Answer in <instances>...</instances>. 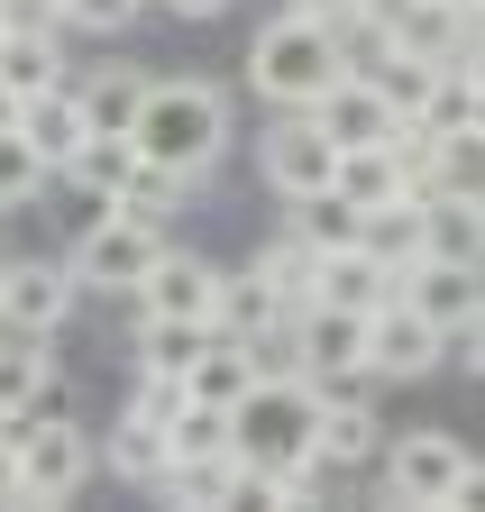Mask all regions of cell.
Returning <instances> with one entry per match:
<instances>
[{
  "label": "cell",
  "mask_w": 485,
  "mask_h": 512,
  "mask_svg": "<svg viewBox=\"0 0 485 512\" xmlns=\"http://www.w3.org/2000/svg\"><path fill=\"white\" fill-rule=\"evenodd\" d=\"M129 147H138V165H156V174L202 183V174L220 165V147H229V92L202 83V74L147 83V101H138V119H129Z\"/></svg>",
  "instance_id": "cell-1"
},
{
  "label": "cell",
  "mask_w": 485,
  "mask_h": 512,
  "mask_svg": "<svg viewBox=\"0 0 485 512\" xmlns=\"http://www.w3.org/2000/svg\"><path fill=\"white\" fill-rule=\"evenodd\" d=\"M312 421H321V384L312 375H257L229 403V467L257 476H312Z\"/></svg>",
  "instance_id": "cell-2"
},
{
  "label": "cell",
  "mask_w": 485,
  "mask_h": 512,
  "mask_svg": "<svg viewBox=\"0 0 485 512\" xmlns=\"http://www.w3.org/2000/svg\"><path fill=\"white\" fill-rule=\"evenodd\" d=\"M339 74H348V55H339V28H330V19H293V10H284V19H266V28L248 37V92L275 101L284 119L312 110Z\"/></svg>",
  "instance_id": "cell-3"
},
{
  "label": "cell",
  "mask_w": 485,
  "mask_h": 512,
  "mask_svg": "<svg viewBox=\"0 0 485 512\" xmlns=\"http://www.w3.org/2000/svg\"><path fill=\"white\" fill-rule=\"evenodd\" d=\"M385 503L412 512V503H476V448L449 439V430H403L385 448Z\"/></svg>",
  "instance_id": "cell-4"
},
{
  "label": "cell",
  "mask_w": 485,
  "mask_h": 512,
  "mask_svg": "<svg viewBox=\"0 0 485 512\" xmlns=\"http://www.w3.org/2000/svg\"><path fill=\"white\" fill-rule=\"evenodd\" d=\"M156 256H165V229H156V220H129V211H110V220L74 229V256H65V275H74V293H138Z\"/></svg>",
  "instance_id": "cell-5"
},
{
  "label": "cell",
  "mask_w": 485,
  "mask_h": 512,
  "mask_svg": "<svg viewBox=\"0 0 485 512\" xmlns=\"http://www.w3.org/2000/svg\"><path fill=\"white\" fill-rule=\"evenodd\" d=\"M74 302L65 256H0V339H55Z\"/></svg>",
  "instance_id": "cell-6"
},
{
  "label": "cell",
  "mask_w": 485,
  "mask_h": 512,
  "mask_svg": "<svg viewBox=\"0 0 485 512\" xmlns=\"http://www.w3.org/2000/svg\"><path fill=\"white\" fill-rule=\"evenodd\" d=\"M0 439H10V458H19V494H65L74 503V485L92 476V439L65 412H28V421H10Z\"/></svg>",
  "instance_id": "cell-7"
},
{
  "label": "cell",
  "mask_w": 485,
  "mask_h": 512,
  "mask_svg": "<svg viewBox=\"0 0 485 512\" xmlns=\"http://www.w3.org/2000/svg\"><path fill=\"white\" fill-rule=\"evenodd\" d=\"M257 174L275 183V202H284V211H293V202H321V192H330V174H339V147H330L321 128L293 110V119H275V128H266Z\"/></svg>",
  "instance_id": "cell-8"
},
{
  "label": "cell",
  "mask_w": 485,
  "mask_h": 512,
  "mask_svg": "<svg viewBox=\"0 0 485 512\" xmlns=\"http://www.w3.org/2000/svg\"><path fill=\"white\" fill-rule=\"evenodd\" d=\"M293 366L321 384V394H348L357 375H367V320L357 311H293Z\"/></svg>",
  "instance_id": "cell-9"
},
{
  "label": "cell",
  "mask_w": 485,
  "mask_h": 512,
  "mask_svg": "<svg viewBox=\"0 0 485 512\" xmlns=\"http://www.w3.org/2000/svg\"><path fill=\"white\" fill-rule=\"evenodd\" d=\"M394 302L412 320H431V330H467V320H485V293H476V266H431V256H412V266L394 275Z\"/></svg>",
  "instance_id": "cell-10"
},
{
  "label": "cell",
  "mask_w": 485,
  "mask_h": 512,
  "mask_svg": "<svg viewBox=\"0 0 485 512\" xmlns=\"http://www.w3.org/2000/svg\"><path fill=\"white\" fill-rule=\"evenodd\" d=\"M376 448H385L376 403L321 394V421H312V476H357V467H376Z\"/></svg>",
  "instance_id": "cell-11"
},
{
  "label": "cell",
  "mask_w": 485,
  "mask_h": 512,
  "mask_svg": "<svg viewBox=\"0 0 485 512\" xmlns=\"http://www.w3.org/2000/svg\"><path fill=\"white\" fill-rule=\"evenodd\" d=\"M211 284H220L211 256H193V247L165 238V256H156L147 284H138V311L147 320H202V330H211Z\"/></svg>",
  "instance_id": "cell-12"
},
{
  "label": "cell",
  "mask_w": 485,
  "mask_h": 512,
  "mask_svg": "<svg viewBox=\"0 0 485 512\" xmlns=\"http://www.w3.org/2000/svg\"><path fill=\"white\" fill-rule=\"evenodd\" d=\"M302 119H312L339 156H357V147H385V138H394V110L376 101V83H367V74H339V83H330L312 110H302Z\"/></svg>",
  "instance_id": "cell-13"
},
{
  "label": "cell",
  "mask_w": 485,
  "mask_h": 512,
  "mask_svg": "<svg viewBox=\"0 0 485 512\" xmlns=\"http://www.w3.org/2000/svg\"><path fill=\"white\" fill-rule=\"evenodd\" d=\"M431 366H449V357H440V330H431V320H412L403 302H385V311L367 320V375L412 384V375H431Z\"/></svg>",
  "instance_id": "cell-14"
},
{
  "label": "cell",
  "mask_w": 485,
  "mask_h": 512,
  "mask_svg": "<svg viewBox=\"0 0 485 512\" xmlns=\"http://www.w3.org/2000/svg\"><path fill=\"white\" fill-rule=\"evenodd\" d=\"M147 64H129V55H110V64H92L83 83H65L74 92V110H83V128L92 138H129V119H138V101H147Z\"/></svg>",
  "instance_id": "cell-15"
},
{
  "label": "cell",
  "mask_w": 485,
  "mask_h": 512,
  "mask_svg": "<svg viewBox=\"0 0 485 512\" xmlns=\"http://www.w3.org/2000/svg\"><path fill=\"white\" fill-rule=\"evenodd\" d=\"M312 302L321 311H357V320H376L394 302V266H376V256H357V247H321V266H312Z\"/></svg>",
  "instance_id": "cell-16"
},
{
  "label": "cell",
  "mask_w": 485,
  "mask_h": 512,
  "mask_svg": "<svg viewBox=\"0 0 485 512\" xmlns=\"http://www.w3.org/2000/svg\"><path fill=\"white\" fill-rule=\"evenodd\" d=\"M10 128H19V147H28V156H37L46 174H65V165H74V147L92 138L65 83H55V92H37V101H19V119H10Z\"/></svg>",
  "instance_id": "cell-17"
},
{
  "label": "cell",
  "mask_w": 485,
  "mask_h": 512,
  "mask_svg": "<svg viewBox=\"0 0 485 512\" xmlns=\"http://www.w3.org/2000/svg\"><path fill=\"white\" fill-rule=\"evenodd\" d=\"M421 256L431 266H476L485 256V202L476 192H431L421 202Z\"/></svg>",
  "instance_id": "cell-18"
},
{
  "label": "cell",
  "mask_w": 485,
  "mask_h": 512,
  "mask_svg": "<svg viewBox=\"0 0 485 512\" xmlns=\"http://www.w3.org/2000/svg\"><path fill=\"white\" fill-rule=\"evenodd\" d=\"M55 412V339H0V421Z\"/></svg>",
  "instance_id": "cell-19"
},
{
  "label": "cell",
  "mask_w": 485,
  "mask_h": 512,
  "mask_svg": "<svg viewBox=\"0 0 485 512\" xmlns=\"http://www.w3.org/2000/svg\"><path fill=\"white\" fill-rule=\"evenodd\" d=\"M55 83H74L65 74V37H55V28H10V37H0V92H10V101H37Z\"/></svg>",
  "instance_id": "cell-20"
},
{
  "label": "cell",
  "mask_w": 485,
  "mask_h": 512,
  "mask_svg": "<svg viewBox=\"0 0 485 512\" xmlns=\"http://www.w3.org/2000/svg\"><path fill=\"white\" fill-rule=\"evenodd\" d=\"M101 476H119V485H138V494H156L165 503V430H147L138 412H119L110 421V439H101Z\"/></svg>",
  "instance_id": "cell-21"
},
{
  "label": "cell",
  "mask_w": 485,
  "mask_h": 512,
  "mask_svg": "<svg viewBox=\"0 0 485 512\" xmlns=\"http://www.w3.org/2000/svg\"><path fill=\"white\" fill-rule=\"evenodd\" d=\"M275 320H284V302L266 293L257 266H238V275L211 284V339H257V330H275Z\"/></svg>",
  "instance_id": "cell-22"
},
{
  "label": "cell",
  "mask_w": 485,
  "mask_h": 512,
  "mask_svg": "<svg viewBox=\"0 0 485 512\" xmlns=\"http://www.w3.org/2000/svg\"><path fill=\"white\" fill-rule=\"evenodd\" d=\"M330 202H348V211H385V202H421V192L403 183V165H394L385 147H357V156H339V174H330Z\"/></svg>",
  "instance_id": "cell-23"
},
{
  "label": "cell",
  "mask_w": 485,
  "mask_h": 512,
  "mask_svg": "<svg viewBox=\"0 0 485 512\" xmlns=\"http://www.w3.org/2000/svg\"><path fill=\"white\" fill-rule=\"evenodd\" d=\"M248 384H257L248 348H238V339H211V348L184 366V403H202V412H229L238 394H248Z\"/></svg>",
  "instance_id": "cell-24"
},
{
  "label": "cell",
  "mask_w": 485,
  "mask_h": 512,
  "mask_svg": "<svg viewBox=\"0 0 485 512\" xmlns=\"http://www.w3.org/2000/svg\"><path fill=\"white\" fill-rule=\"evenodd\" d=\"M412 128H431V138H476L485 128V92H476V74H431V92H421V110H412Z\"/></svg>",
  "instance_id": "cell-25"
},
{
  "label": "cell",
  "mask_w": 485,
  "mask_h": 512,
  "mask_svg": "<svg viewBox=\"0 0 485 512\" xmlns=\"http://www.w3.org/2000/svg\"><path fill=\"white\" fill-rule=\"evenodd\" d=\"M348 247L357 256H376V266H412L421 256V202H385V211H357V229H348Z\"/></svg>",
  "instance_id": "cell-26"
},
{
  "label": "cell",
  "mask_w": 485,
  "mask_h": 512,
  "mask_svg": "<svg viewBox=\"0 0 485 512\" xmlns=\"http://www.w3.org/2000/svg\"><path fill=\"white\" fill-rule=\"evenodd\" d=\"M202 348H211L202 320H138V375H156V384H184V366Z\"/></svg>",
  "instance_id": "cell-27"
},
{
  "label": "cell",
  "mask_w": 485,
  "mask_h": 512,
  "mask_svg": "<svg viewBox=\"0 0 485 512\" xmlns=\"http://www.w3.org/2000/svg\"><path fill=\"white\" fill-rule=\"evenodd\" d=\"M165 467H229V412L184 403L165 421Z\"/></svg>",
  "instance_id": "cell-28"
},
{
  "label": "cell",
  "mask_w": 485,
  "mask_h": 512,
  "mask_svg": "<svg viewBox=\"0 0 485 512\" xmlns=\"http://www.w3.org/2000/svg\"><path fill=\"white\" fill-rule=\"evenodd\" d=\"M193 192H202V183H184V174H156V165H138L129 183L110 192V211H129V220H156V229H165V211H184Z\"/></svg>",
  "instance_id": "cell-29"
},
{
  "label": "cell",
  "mask_w": 485,
  "mask_h": 512,
  "mask_svg": "<svg viewBox=\"0 0 485 512\" xmlns=\"http://www.w3.org/2000/svg\"><path fill=\"white\" fill-rule=\"evenodd\" d=\"M129 174H138V147H129V138H83V147H74V165L55 174V183H83V192H119Z\"/></svg>",
  "instance_id": "cell-30"
},
{
  "label": "cell",
  "mask_w": 485,
  "mask_h": 512,
  "mask_svg": "<svg viewBox=\"0 0 485 512\" xmlns=\"http://www.w3.org/2000/svg\"><path fill=\"white\" fill-rule=\"evenodd\" d=\"M55 174L19 147V128H0V211H19V202H37V192H46Z\"/></svg>",
  "instance_id": "cell-31"
},
{
  "label": "cell",
  "mask_w": 485,
  "mask_h": 512,
  "mask_svg": "<svg viewBox=\"0 0 485 512\" xmlns=\"http://www.w3.org/2000/svg\"><path fill=\"white\" fill-rule=\"evenodd\" d=\"M138 19V0H55V37H74V28H92V37H119Z\"/></svg>",
  "instance_id": "cell-32"
},
{
  "label": "cell",
  "mask_w": 485,
  "mask_h": 512,
  "mask_svg": "<svg viewBox=\"0 0 485 512\" xmlns=\"http://www.w3.org/2000/svg\"><path fill=\"white\" fill-rule=\"evenodd\" d=\"M275 503H284V476L229 467V485H220V503H211V512H275Z\"/></svg>",
  "instance_id": "cell-33"
},
{
  "label": "cell",
  "mask_w": 485,
  "mask_h": 512,
  "mask_svg": "<svg viewBox=\"0 0 485 512\" xmlns=\"http://www.w3.org/2000/svg\"><path fill=\"white\" fill-rule=\"evenodd\" d=\"M129 412H138L147 430H165L174 412H184V384H156V375H138V394H129Z\"/></svg>",
  "instance_id": "cell-34"
},
{
  "label": "cell",
  "mask_w": 485,
  "mask_h": 512,
  "mask_svg": "<svg viewBox=\"0 0 485 512\" xmlns=\"http://www.w3.org/2000/svg\"><path fill=\"white\" fill-rule=\"evenodd\" d=\"M284 10H293V19H330V28H339V19L367 10V0H284Z\"/></svg>",
  "instance_id": "cell-35"
},
{
  "label": "cell",
  "mask_w": 485,
  "mask_h": 512,
  "mask_svg": "<svg viewBox=\"0 0 485 512\" xmlns=\"http://www.w3.org/2000/svg\"><path fill=\"white\" fill-rule=\"evenodd\" d=\"M0 512H74V503H65V494H10Z\"/></svg>",
  "instance_id": "cell-36"
},
{
  "label": "cell",
  "mask_w": 485,
  "mask_h": 512,
  "mask_svg": "<svg viewBox=\"0 0 485 512\" xmlns=\"http://www.w3.org/2000/svg\"><path fill=\"white\" fill-rule=\"evenodd\" d=\"M156 10H174V19H220L229 0H156Z\"/></svg>",
  "instance_id": "cell-37"
},
{
  "label": "cell",
  "mask_w": 485,
  "mask_h": 512,
  "mask_svg": "<svg viewBox=\"0 0 485 512\" xmlns=\"http://www.w3.org/2000/svg\"><path fill=\"white\" fill-rule=\"evenodd\" d=\"M19 494V458H10V439H0V503Z\"/></svg>",
  "instance_id": "cell-38"
},
{
  "label": "cell",
  "mask_w": 485,
  "mask_h": 512,
  "mask_svg": "<svg viewBox=\"0 0 485 512\" xmlns=\"http://www.w3.org/2000/svg\"><path fill=\"white\" fill-rule=\"evenodd\" d=\"M156 512H211V503H184V494H165V503H156Z\"/></svg>",
  "instance_id": "cell-39"
},
{
  "label": "cell",
  "mask_w": 485,
  "mask_h": 512,
  "mask_svg": "<svg viewBox=\"0 0 485 512\" xmlns=\"http://www.w3.org/2000/svg\"><path fill=\"white\" fill-rule=\"evenodd\" d=\"M412 512H476V503H412Z\"/></svg>",
  "instance_id": "cell-40"
},
{
  "label": "cell",
  "mask_w": 485,
  "mask_h": 512,
  "mask_svg": "<svg viewBox=\"0 0 485 512\" xmlns=\"http://www.w3.org/2000/svg\"><path fill=\"white\" fill-rule=\"evenodd\" d=\"M440 10H458V19H476V0H440Z\"/></svg>",
  "instance_id": "cell-41"
},
{
  "label": "cell",
  "mask_w": 485,
  "mask_h": 512,
  "mask_svg": "<svg viewBox=\"0 0 485 512\" xmlns=\"http://www.w3.org/2000/svg\"><path fill=\"white\" fill-rule=\"evenodd\" d=\"M10 119H19V101H10V92H0V128H10Z\"/></svg>",
  "instance_id": "cell-42"
},
{
  "label": "cell",
  "mask_w": 485,
  "mask_h": 512,
  "mask_svg": "<svg viewBox=\"0 0 485 512\" xmlns=\"http://www.w3.org/2000/svg\"><path fill=\"white\" fill-rule=\"evenodd\" d=\"M0 37H10V10H0Z\"/></svg>",
  "instance_id": "cell-43"
},
{
  "label": "cell",
  "mask_w": 485,
  "mask_h": 512,
  "mask_svg": "<svg viewBox=\"0 0 485 512\" xmlns=\"http://www.w3.org/2000/svg\"><path fill=\"white\" fill-rule=\"evenodd\" d=\"M138 10H156V0H138Z\"/></svg>",
  "instance_id": "cell-44"
},
{
  "label": "cell",
  "mask_w": 485,
  "mask_h": 512,
  "mask_svg": "<svg viewBox=\"0 0 485 512\" xmlns=\"http://www.w3.org/2000/svg\"><path fill=\"white\" fill-rule=\"evenodd\" d=\"M37 10H55V0H37Z\"/></svg>",
  "instance_id": "cell-45"
},
{
  "label": "cell",
  "mask_w": 485,
  "mask_h": 512,
  "mask_svg": "<svg viewBox=\"0 0 485 512\" xmlns=\"http://www.w3.org/2000/svg\"><path fill=\"white\" fill-rule=\"evenodd\" d=\"M0 430H10V421H0Z\"/></svg>",
  "instance_id": "cell-46"
}]
</instances>
